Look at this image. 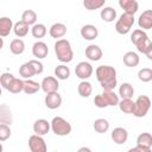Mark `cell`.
<instances>
[{
  "label": "cell",
  "instance_id": "836d02e7",
  "mask_svg": "<svg viewBox=\"0 0 152 152\" xmlns=\"http://www.w3.org/2000/svg\"><path fill=\"white\" fill-rule=\"evenodd\" d=\"M19 75H20L24 80H26V78H32V77L36 75V74H34V70H33V68H32V65H31L30 62H26V63L21 64V66L19 68Z\"/></svg>",
  "mask_w": 152,
  "mask_h": 152
},
{
  "label": "cell",
  "instance_id": "1f68e13d",
  "mask_svg": "<svg viewBox=\"0 0 152 152\" xmlns=\"http://www.w3.org/2000/svg\"><path fill=\"white\" fill-rule=\"evenodd\" d=\"M93 128L97 133H106L109 129V121L107 119H103V118L96 119L93 124Z\"/></svg>",
  "mask_w": 152,
  "mask_h": 152
},
{
  "label": "cell",
  "instance_id": "f546056e",
  "mask_svg": "<svg viewBox=\"0 0 152 152\" xmlns=\"http://www.w3.org/2000/svg\"><path fill=\"white\" fill-rule=\"evenodd\" d=\"M46 33H48V28H46V26L44 24H40V23L37 24L36 23L31 27V34L33 36V38H37V39L44 38Z\"/></svg>",
  "mask_w": 152,
  "mask_h": 152
},
{
  "label": "cell",
  "instance_id": "7bdbcfd3",
  "mask_svg": "<svg viewBox=\"0 0 152 152\" xmlns=\"http://www.w3.org/2000/svg\"><path fill=\"white\" fill-rule=\"evenodd\" d=\"M129 152H151V148H147V147H145V146L137 145L135 147L129 148Z\"/></svg>",
  "mask_w": 152,
  "mask_h": 152
},
{
  "label": "cell",
  "instance_id": "7c38bea8",
  "mask_svg": "<svg viewBox=\"0 0 152 152\" xmlns=\"http://www.w3.org/2000/svg\"><path fill=\"white\" fill-rule=\"evenodd\" d=\"M84 53H86V57H87L89 61H91V62H97V61H100V59L102 58V55H103L101 48H100L99 45H96V44H90V45H88V46L86 48Z\"/></svg>",
  "mask_w": 152,
  "mask_h": 152
},
{
  "label": "cell",
  "instance_id": "b9f144b4",
  "mask_svg": "<svg viewBox=\"0 0 152 152\" xmlns=\"http://www.w3.org/2000/svg\"><path fill=\"white\" fill-rule=\"evenodd\" d=\"M94 104H95L97 108H107V107H108V104H107L106 100L103 99L102 94H99V95H96V96L94 97Z\"/></svg>",
  "mask_w": 152,
  "mask_h": 152
},
{
  "label": "cell",
  "instance_id": "2e32d148",
  "mask_svg": "<svg viewBox=\"0 0 152 152\" xmlns=\"http://www.w3.org/2000/svg\"><path fill=\"white\" fill-rule=\"evenodd\" d=\"M49 34L51 36V38H55V39L63 38L66 34V25L63 23H55L49 28Z\"/></svg>",
  "mask_w": 152,
  "mask_h": 152
},
{
  "label": "cell",
  "instance_id": "f6af8a7d",
  "mask_svg": "<svg viewBox=\"0 0 152 152\" xmlns=\"http://www.w3.org/2000/svg\"><path fill=\"white\" fill-rule=\"evenodd\" d=\"M4 48V39H2V37H0V50Z\"/></svg>",
  "mask_w": 152,
  "mask_h": 152
},
{
  "label": "cell",
  "instance_id": "7402d4cb",
  "mask_svg": "<svg viewBox=\"0 0 152 152\" xmlns=\"http://www.w3.org/2000/svg\"><path fill=\"white\" fill-rule=\"evenodd\" d=\"M14 34L18 37V38H24L28 34V31H30V25H27L26 23H24L23 20H19L17 21L15 24H13V30Z\"/></svg>",
  "mask_w": 152,
  "mask_h": 152
},
{
  "label": "cell",
  "instance_id": "8992f818",
  "mask_svg": "<svg viewBox=\"0 0 152 152\" xmlns=\"http://www.w3.org/2000/svg\"><path fill=\"white\" fill-rule=\"evenodd\" d=\"M151 108V100L147 95H140L134 101V110L133 115L137 118H144L148 113Z\"/></svg>",
  "mask_w": 152,
  "mask_h": 152
},
{
  "label": "cell",
  "instance_id": "ba28073f",
  "mask_svg": "<svg viewBox=\"0 0 152 152\" xmlns=\"http://www.w3.org/2000/svg\"><path fill=\"white\" fill-rule=\"evenodd\" d=\"M93 65L89 62H80L76 66H75V74L80 80H88L91 75H93Z\"/></svg>",
  "mask_w": 152,
  "mask_h": 152
},
{
  "label": "cell",
  "instance_id": "52a82bcc",
  "mask_svg": "<svg viewBox=\"0 0 152 152\" xmlns=\"http://www.w3.org/2000/svg\"><path fill=\"white\" fill-rule=\"evenodd\" d=\"M28 148L31 152H45L48 150L46 142L43 135L33 134L28 138Z\"/></svg>",
  "mask_w": 152,
  "mask_h": 152
},
{
  "label": "cell",
  "instance_id": "5b68a950",
  "mask_svg": "<svg viewBox=\"0 0 152 152\" xmlns=\"http://www.w3.org/2000/svg\"><path fill=\"white\" fill-rule=\"evenodd\" d=\"M134 25V14L124 12L115 23V31L119 34H127Z\"/></svg>",
  "mask_w": 152,
  "mask_h": 152
},
{
  "label": "cell",
  "instance_id": "9c48e42d",
  "mask_svg": "<svg viewBox=\"0 0 152 152\" xmlns=\"http://www.w3.org/2000/svg\"><path fill=\"white\" fill-rule=\"evenodd\" d=\"M58 88H59L58 78H56L55 76H46L43 78V81L40 83V89L45 94L52 93V91H58Z\"/></svg>",
  "mask_w": 152,
  "mask_h": 152
},
{
  "label": "cell",
  "instance_id": "ee69618b",
  "mask_svg": "<svg viewBox=\"0 0 152 152\" xmlns=\"http://www.w3.org/2000/svg\"><path fill=\"white\" fill-rule=\"evenodd\" d=\"M78 151H80V152H83V151H87V152H90L91 150H90V148H88V147H81V148H80Z\"/></svg>",
  "mask_w": 152,
  "mask_h": 152
},
{
  "label": "cell",
  "instance_id": "ac0fdd59",
  "mask_svg": "<svg viewBox=\"0 0 152 152\" xmlns=\"http://www.w3.org/2000/svg\"><path fill=\"white\" fill-rule=\"evenodd\" d=\"M12 122H13V114H12L11 108L6 103L0 104V124L11 126Z\"/></svg>",
  "mask_w": 152,
  "mask_h": 152
},
{
  "label": "cell",
  "instance_id": "ab89813d",
  "mask_svg": "<svg viewBox=\"0 0 152 152\" xmlns=\"http://www.w3.org/2000/svg\"><path fill=\"white\" fill-rule=\"evenodd\" d=\"M11 134L12 132H11L10 125L0 124V141H6L7 139H10Z\"/></svg>",
  "mask_w": 152,
  "mask_h": 152
},
{
  "label": "cell",
  "instance_id": "30bf717a",
  "mask_svg": "<svg viewBox=\"0 0 152 152\" xmlns=\"http://www.w3.org/2000/svg\"><path fill=\"white\" fill-rule=\"evenodd\" d=\"M44 103L49 109H57L62 104V96L59 95L58 91H52L48 93L44 99Z\"/></svg>",
  "mask_w": 152,
  "mask_h": 152
},
{
  "label": "cell",
  "instance_id": "d590c367",
  "mask_svg": "<svg viewBox=\"0 0 152 152\" xmlns=\"http://www.w3.org/2000/svg\"><path fill=\"white\" fill-rule=\"evenodd\" d=\"M23 86H24V80L14 77V78L12 80V82L10 83L7 90H8L10 93H12V94H19V93L23 91Z\"/></svg>",
  "mask_w": 152,
  "mask_h": 152
},
{
  "label": "cell",
  "instance_id": "44dd1931",
  "mask_svg": "<svg viewBox=\"0 0 152 152\" xmlns=\"http://www.w3.org/2000/svg\"><path fill=\"white\" fill-rule=\"evenodd\" d=\"M119 6L124 10V12L129 14H135L139 8V4L137 0H119Z\"/></svg>",
  "mask_w": 152,
  "mask_h": 152
},
{
  "label": "cell",
  "instance_id": "3957f363",
  "mask_svg": "<svg viewBox=\"0 0 152 152\" xmlns=\"http://www.w3.org/2000/svg\"><path fill=\"white\" fill-rule=\"evenodd\" d=\"M55 53L59 62L62 63H70L74 59V51L71 48V44L68 39L61 38L57 39L55 43Z\"/></svg>",
  "mask_w": 152,
  "mask_h": 152
},
{
  "label": "cell",
  "instance_id": "d4e9b609",
  "mask_svg": "<svg viewBox=\"0 0 152 152\" xmlns=\"http://www.w3.org/2000/svg\"><path fill=\"white\" fill-rule=\"evenodd\" d=\"M100 17L106 23H113L116 19V11L110 6L103 7L101 10V12H100Z\"/></svg>",
  "mask_w": 152,
  "mask_h": 152
},
{
  "label": "cell",
  "instance_id": "bcb514c9",
  "mask_svg": "<svg viewBox=\"0 0 152 152\" xmlns=\"http://www.w3.org/2000/svg\"><path fill=\"white\" fill-rule=\"evenodd\" d=\"M2 150H4V146H2V144H1V141H0V152H2Z\"/></svg>",
  "mask_w": 152,
  "mask_h": 152
},
{
  "label": "cell",
  "instance_id": "e575fe53",
  "mask_svg": "<svg viewBox=\"0 0 152 152\" xmlns=\"http://www.w3.org/2000/svg\"><path fill=\"white\" fill-rule=\"evenodd\" d=\"M137 145L145 146L147 148H152V135L148 132L140 133L137 138Z\"/></svg>",
  "mask_w": 152,
  "mask_h": 152
},
{
  "label": "cell",
  "instance_id": "d6986e66",
  "mask_svg": "<svg viewBox=\"0 0 152 152\" xmlns=\"http://www.w3.org/2000/svg\"><path fill=\"white\" fill-rule=\"evenodd\" d=\"M122 61H124V64L128 68H134L137 66L139 63H140V57L137 52L134 51H127L124 57H122Z\"/></svg>",
  "mask_w": 152,
  "mask_h": 152
},
{
  "label": "cell",
  "instance_id": "d6a6232c",
  "mask_svg": "<svg viewBox=\"0 0 152 152\" xmlns=\"http://www.w3.org/2000/svg\"><path fill=\"white\" fill-rule=\"evenodd\" d=\"M37 13L33 11V10H25L23 13H21V20L24 23H26L27 25L32 26L37 23Z\"/></svg>",
  "mask_w": 152,
  "mask_h": 152
},
{
  "label": "cell",
  "instance_id": "60d3db41",
  "mask_svg": "<svg viewBox=\"0 0 152 152\" xmlns=\"http://www.w3.org/2000/svg\"><path fill=\"white\" fill-rule=\"evenodd\" d=\"M28 62L31 63V65H32V68H33V70H34V74H36V75H40V74L44 71L43 63H42V62H39L38 59H31V61H28Z\"/></svg>",
  "mask_w": 152,
  "mask_h": 152
},
{
  "label": "cell",
  "instance_id": "f35d334b",
  "mask_svg": "<svg viewBox=\"0 0 152 152\" xmlns=\"http://www.w3.org/2000/svg\"><path fill=\"white\" fill-rule=\"evenodd\" d=\"M14 77H15V76H14L13 74H11V72H4V74H1V75H0V86H1L4 89L7 90L10 83L12 82V80H13Z\"/></svg>",
  "mask_w": 152,
  "mask_h": 152
},
{
  "label": "cell",
  "instance_id": "8d00e7d4",
  "mask_svg": "<svg viewBox=\"0 0 152 152\" xmlns=\"http://www.w3.org/2000/svg\"><path fill=\"white\" fill-rule=\"evenodd\" d=\"M106 0H83V6L88 11L100 10L104 6Z\"/></svg>",
  "mask_w": 152,
  "mask_h": 152
},
{
  "label": "cell",
  "instance_id": "603a6c76",
  "mask_svg": "<svg viewBox=\"0 0 152 152\" xmlns=\"http://www.w3.org/2000/svg\"><path fill=\"white\" fill-rule=\"evenodd\" d=\"M40 89V83L31 80V78H26L24 80V86H23V91L27 95H32L36 94L37 91H39Z\"/></svg>",
  "mask_w": 152,
  "mask_h": 152
},
{
  "label": "cell",
  "instance_id": "ffe728a7",
  "mask_svg": "<svg viewBox=\"0 0 152 152\" xmlns=\"http://www.w3.org/2000/svg\"><path fill=\"white\" fill-rule=\"evenodd\" d=\"M13 30V21L10 17L0 18V37H7Z\"/></svg>",
  "mask_w": 152,
  "mask_h": 152
},
{
  "label": "cell",
  "instance_id": "484cf974",
  "mask_svg": "<svg viewBox=\"0 0 152 152\" xmlns=\"http://www.w3.org/2000/svg\"><path fill=\"white\" fill-rule=\"evenodd\" d=\"M10 51L13 53V55H21L24 51H25V43L21 38H15L13 39L11 43H10Z\"/></svg>",
  "mask_w": 152,
  "mask_h": 152
},
{
  "label": "cell",
  "instance_id": "cb8c5ba5",
  "mask_svg": "<svg viewBox=\"0 0 152 152\" xmlns=\"http://www.w3.org/2000/svg\"><path fill=\"white\" fill-rule=\"evenodd\" d=\"M103 99L106 100L108 107H114V106H118L119 103V95L115 94L114 90H108V89H103V91L101 93Z\"/></svg>",
  "mask_w": 152,
  "mask_h": 152
},
{
  "label": "cell",
  "instance_id": "277c9868",
  "mask_svg": "<svg viewBox=\"0 0 152 152\" xmlns=\"http://www.w3.org/2000/svg\"><path fill=\"white\" fill-rule=\"evenodd\" d=\"M50 129L58 137H65L71 133V125L62 116H55L50 122Z\"/></svg>",
  "mask_w": 152,
  "mask_h": 152
},
{
  "label": "cell",
  "instance_id": "4fadbf2b",
  "mask_svg": "<svg viewBox=\"0 0 152 152\" xmlns=\"http://www.w3.org/2000/svg\"><path fill=\"white\" fill-rule=\"evenodd\" d=\"M138 25L141 30L147 31L152 28V11L145 10L138 18Z\"/></svg>",
  "mask_w": 152,
  "mask_h": 152
},
{
  "label": "cell",
  "instance_id": "83f0119b",
  "mask_svg": "<svg viewBox=\"0 0 152 152\" xmlns=\"http://www.w3.org/2000/svg\"><path fill=\"white\" fill-rule=\"evenodd\" d=\"M133 95H134V88L131 83L124 82L119 87V96L121 99H132Z\"/></svg>",
  "mask_w": 152,
  "mask_h": 152
},
{
  "label": "cell",
  "instance_id": "9a60e30c",
  "mask_svg": "<svg viewBox=\"0 0 152 152\" xmlns=\"http://www.w3.org/2000/svg\"><path fill=\"white\" fill-rule=\"evenodd\" d=\"M110 137H112V140H113L115 144L122 145V144H125V142L127 141V139H128V132H127V129L124 128V127H116V128H114V129L112 131Z\"/></svg>",
  "mask_w": 152,
  "mask_h": 152
},
{
  "label": "cell",
  "instance_id": "4316f807",
  "mask_svg": "<svg viewBox=\"0 0 152 152\" xmlns=\"http://www.w3.org/2000/svg\"><path fill=\"white\" fill-rule=\"evenodd\" d=\"M77 91H78V95L80 96H82V97H89L91 95V93H93V86L87 80H82L78 83Z\"/></svg>",
  "mask_w": 152,
  "mask_h": 152
},
{
  "label": "cell",
  "instance_id": "f1b7e54d",
  "mask_svg": "<svg viewBox=\"0 0 152 152\" xmlns=\"http://www.w3.org/2000/svg\"><path fill=\"white\" fill-rule=\"evenodd\" d=\"M120 110L125 114H133L134 110V101L132 99H121L118 103Z\"/></svg>",
  "mask_w": 152,
  "mask_h": 152
},
{
  "label": "cell",
  "instance_id": "74e56055",
  "mask_svg": "<svg viewBox=\"0 0 152 152\" xmlns=\"http://www.w3.org/2000/svg\"><path fill=\"white\" fill-rule=\"evenodd\" d=\"M138 78L139 81L147 83L152 81V69L151 68H142L138 71Z\"/></svg>",
  "mask_w": 152,
  "mask_h": 152
},
{
  "label": "cell",
  "instance_id": "4dcf8cb0",
  "mask_svg": "<svg viewBox=\"0 0 152 152\" xmlns=\"http://www.w3.org/2000/svg\"><path fill=\"white\" fill-rule=\"evenodd\" d=\"M55 77L58 80H68L70 77V69L65 64H59L53 70Z\"/></svg>",
  "mask_w": 152,
  "mask_h": 152
},
{
  "label": "cell",
  "instance_id": "5bb4252c",
  "mask_svg": "<svg viewBox=\"0 0 152 152\" xmlns=\"http://www.w3.org/2000/svg\"><path fill=\"white\" fill-rule=\"evenodd\" d=\"M80 33H81L83 39H86V40H94L99 36V30H97V27L95 25L86 24V25H83L81 27Z\"/></svg>",
  "mask_w": 152,
  "mask_h": 152
},
{
  "label": "cell",
  "instance_id": "e0dca14e",
  "mask_svg": "<svg viewBox=\"0 0 152 152\" xmlns=\"http://www.w3.org/2000/svg\"><path fill=\"white\" fill-rule=\"evenodd\" d=\"M33 132L34 134H38V135H45L49 133L50 131V122L45 119H38L34 121L33 124Z\"/></svg>",
  "mask_w": 152,
  "mask_h": 152
},
{
  "label": "cell",
  "instance_id": "8fae6325",
  "mask_svg": "<svg viewBox=\"0 0 152 152\" xmlns=\"http://www.w3.org/2000/svg\"><path fill=\"white\" fill-rule=\"evenodd\" d=\"M48 53H49V48L46 43L38 40L32 45V55L37 59H44L45 57H48Z\"/></svg>",
  "mask_w": 152,
  "mask_h": 152
},
{
  "label": "cell",
  "instance_id": "6da1fadb",
  "mask_svg": "<svg viewBox=\"0 0 152 152\" xmlns=\"http://www.w3.org/2000/svg\"><path fill=\"white\" fill-rule=\"evenodd\" d=\"M95 75H96V80L99 81L100 86L103 89L114 90V88L118 84L115 68L110 65H100L96 68Z\"/></svg>",
  "mask_w": 152,
  "mask_h": 152
},
{
  "label": "cell",
  "instance_id": "7a4b0ae2",
  "mask_svg": "<svg viewBox=\"0 0 152 152\" xmlns=\"http://www.w3.org/2000/svg\"><path fill=\"white\" fill-rule=\"evenodd\" d=\"M131 42L133 45H135L139 52L144 53L150 61L152 59V42L144 30L141 28L134 30L133 33L131 34Z\"/></svg>",
  "mask_w": 152,
  "mask_h": 152
},
{
  "label": "cell",
  "instance_id": "7dc6e473",
  "mask_svg": "<svg viewBox=\"0 0 152 152\" xmlns=\"http://www.w3.org/2000/svg\"><path fill=\"white\" fill-rule=\"evenodd\" d=\"M1 95H2V87L0 86V96H1Z\"/></svg>",
  "mask_w": 152,
  "mask_h": 152
}]
</instances>
